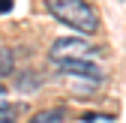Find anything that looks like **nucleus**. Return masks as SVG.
I'll use <instances>...</instances> for the list:
<instances>
[{
	"mask_svg": "<svg viewBox=\"0 0 126 123\" xmlns=\"http://www.w3.org/2000/svg\"><path fill=\"white\" fill-rule=\"evenodd\" d=\"M45 9L60 24L78 30V33H96L99 30V12L87 0H45Z\"/></svg>",
	"mask_w": 126,
	"mask_h": 123,
	"instance_id": "1",
	"label": "nucleus"
},
{
	"mask_svg": "<svg viewBox=\"0 0 126 123\" xmlns=\"http://www.w3.org/2000/svg\"><path fill=\"white\" fill-rule=\"evenodd\" d=\"M99 51L93 48V45L87 42V39H69V36H63V39H57L54 45H51V51H48V57H51V63L54 60H69V57H96Z\"/></svg>",
	"mask_w": 126,
	"mask_h": 123,
	"instance_id": "2",
	"label": "nucleus"
},
{
	"mask_svg": "<svg viewBox=\"0 0 126 123\" xmlns=\"http://www.w3.org/2000/svg\"><path fill=\"white\" fill-rule=\"evenodd\" d=\"M54 66L63 75H72V78H84V81H102V69L93 63V57H69V60H54Z\"/></svg>",
	"mask_w": 126,
	"mask_h": 123,
	"instance_id": "3",
	"label": "nucleus"
},
{
	"mask_svg": "<svg viewBox=\"0 0 126 123\" xmlns=\"http://www.w3.org/2000/svg\"><path fill=\"white\" fill-rule=\"evenodd\" d=\"M63 117H66V111H63V108H48V111L33 114V120H30V123H63Z\"/></svg>",
	"mask_w": 126,
	"mask_h": 123,
	"instance_id": "4",
	"label": "nucleus"
},
{
	"mask_svg": "<svg viewBox=\"0 0 126 123\" xmlns=\"http://www.w3.org/2000/svg\"><path fill=\"white\" fill-rule=\"evenodd\" d=\"M15 120H18V108L9 105V102H3L0 105V123H15Z\"/></svg>",
	"mask_w": 126,
	"mask_h": 123,
	"instance_id": "5",
	"label": "nucleus"
},
{
	"mask_svg": "<svg viewBox=\"0 0 126 123\" xmlns=\"http://www.w3.org/2000/svg\"><path fill=\"white\" fill-rule=\"evenodd\" d=\"M9 72H12V51L0 48V75H9Z\"/></svg>",
	"mask_w": 126,
	"mask_h": 123,
	"instance_id": "6",
	"label": "nucleus"
},
{
	"mask_svg": "<svg viewBox=\"0 0 126 123\" xmlns=\"http://www.w3.org/2000/svg\"><path fill=\"white\" fill-rule=\"evenodd\" d=\"M81 123H114V117L111 114H84Z\"/></svg>",
	"mask_w": 126,
	"mask_h": 123,
	"instance_id": "7",
	"label": "nucleus"
},
{
	"mask_svg": "<svg viewBox=\"0 0 126 123\" xmlns=\"http://www.w3.org/2000/svg\"><path fill=\"white\" fill-rule=\"evenodd\" d=\"M6 12H12V0H0V15H6Z\"/></svg>",
	"mask_w": 126,
	"mask_h": 123,
	"instance_id": "8",
	"label": "nucleus"
},
{
	"mask_svg": "<svg viewBox=\"0 0 126 123\" xmlns=\"http://www.w3.org/2000/svg\"><path fill=\"white\" fill-rule=\"evenodd\" d=\"M6 102V87H0V105Z\"/></svg>",
	"mask_w": 126,
	"mask_h": 123,
	"instance_id": "9",
	"label": "nucleus"
}]
</instances>
